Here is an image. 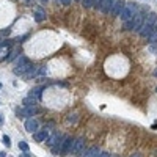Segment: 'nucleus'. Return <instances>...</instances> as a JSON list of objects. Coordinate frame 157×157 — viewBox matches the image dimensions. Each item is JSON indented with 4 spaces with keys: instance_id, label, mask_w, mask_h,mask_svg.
Instances as JSON below:
<instances>
[{
    "instance_id": "obj_1",
    "label": "nucleus",
    "mask_w": 157,
    "mask_h": 157,
    "mask_svg": "<svg viewBox=\"0 0 157 157\" xmlns=\"http://www.w3.org/2000/svg\"><path fill=\"white\" fill-rule=\"evenodd\" d=\"M143 22H145V16L143 14H135L134 17L129 22H126V30H134V32H140L142 27H143Z\"/></svg>"
},
{
    "instance_id": "obj_2",
    "label": "nucleus",
    "mask_w": 157,
    "mask_h": 157,
    "mask_svg": "<svg viewBox=\"0 0 157 157\" xmlns=\"http://www.w3.org/2000/svg\"><path fill=\"white\" fill-rule=\"evenodd\" d=\"M135 14H137V6L134 3H126L123 6V11H121V16H119V17H121L124 22H129Z\"/></svg>"
},
{
    "instance_id": "obj_3",
    "label": "nucleus",
    "mask_w": 157,
    "mask_h": 157,
    "mask_svg": "<svg viewBox=\"0 0 157 157\" xmlns=\"http://www.w3.org/2000/svg\"><path fill=\"white\" fill-rule=\"evenodd\" d=\"M72 143H74V138L66 135L61 138L60 142V155H66L68 152H71V148H72Z\"/></svg>"
},
{
    "instance_id": "obj_4",
    "label": "nucleus",
    "mask_w": 157,
    "mask_h": 157,
    "mask_svg": "<svg viewBox=\"0 0 157 157\" xmlns=\"http://www.w3.org/2000/svg\"><path fill=\"white\" fill-rule=\"evenodd\" d=\"M84 146H85V138L80 137V138H77V140H74L72 148H71V152L72 154H80L82 151H84Z\"/></svg>"
},
{
    "instance_id": "obj_5",
    "label": "nucleus",
    "mask_w": 157,
    "mask_h": 157,
    "mask_svg": "<svg viewBox=\"0 0 157 157\" xmlns=\"http://www.w3.org/2000/svg\"><path fill=\"white\" fill-rule=\"evenodd\" d=\"M121 11H123V0H115V3L110 8V16L112 17H116V16H121Z\"/></svg>"
},
{
    "instance_id": "obj_6",
    "label": "nucleus",
    "mask_w": 157,
    "mask_h": 157,
    "mask_svg": "<svg viewBox=\"0 0 157 157\" xmlns=\"http://www.w3.org/2000/svg\"><path fill=\"white\" fill-rule=\"evenodd\" d=\"M25 131H27V132H30V134L38 132V121H36L35 118L27 119V121H25Z\"/></svg>"
},
{
    "instance_id": "obj_7",
    "label": "nucleus",
    "mask_w": 157,
    "mask_h": 157,
    "mask_svg": "<svg viewBox=\"0 0 157 157\" xmlns=\"http://www.w3.org/2000/svg\"><path fill=\"white\" fill-rule=\"evenodd\" d=\"M113 3H115V0H101V3H99V6H97V10H99L101 13H108Z\"/></svg>"
},
{
    "instance_id": "obj_8",
    "label": "nucleus",
    "mask_w": 157,
    "mask_h": 157,
    "mask_svg": "<svg viewBox=\"0 0 157 157\" xmlns=\"http://www.w3.org/2000/svg\"><path fill=\"white\" fill-rule=\"evenodd\" d=\"M33 138H35V142H46L49 138V134H47V129H43V131H38V132H35L33 134Z\"/></svg>"
},
{
    "instance_id": "obj_9",
    "label": "nucleus",
    "mask_w": 157,
    "mask_h": 157,
    "mask_svg": "<svg viewBox=\"0 0 157 157\" xmlns=\"http://www.w3.org/2000/svg\"><path fill=\"white\" fill-rule=\"evenodd\" d=\"M32 68H33V66L30 64V61H29V63H24V64H19V66H16V68H14V74H16V76H21V74L29 72Z\"/></svg>"
},
{
    "instance_id": "obj_10",
    "label": "nucleus",
    "mask_w": 157,
    "mask_h": 157,
    "mask_svg": "<svg viewBox=\"0 0 157 157\" xmlns=\"http://www.w3.org/2000/svg\"><path fill=\"white\" fill-rule=\"evenodd\" d=\"M36 112H38V108H36L35 105H25V107L21 110V115H22V116H33Z\"/></svg>"
},
{
    "instance_id": "obj_11",
    "label": "nucleus",
    "mask_w": 157,
    "mask_h": 157,
    "mask_svg": "<svg viewBox=\"0 0 157 157\" xmlns=\"http://www.w3.org/2000/svg\"><path fill=\"white\" fill-rule=\"evenodd\" d=\"M33 14H35V21H36V22H43V21H44V17H46L44 10H43L41 6H35Z\"/></svg>"
},
{
    "instance_id": "obj_12",
    "label": "nucleus",
    "mask_w": 157,
    "mask_h": 157,
    "mask_svg": "<svg viewBox=\"0 0 157 157\" xmlns=\"http://www.w3.org/2000/svg\"><path fill=\"white\" fill-rule=\"evenodd\" d=\"M145 24L154 27V25L157 24V14H155V13H149V14L145 17Z\"/></svg>"
},
{
    "instance_id": "obj_13",
    "label": "nucleus",
    "mask_w": 157,
    "mask_h": 157,
    "mask_svg": "<svg viewBox=\"0 0 157 157\" xmlns=\"http://www.w3.org/2000/svg\"><path fill=\"white\" fill-rule=\"evenodd\" d=\"M97 154H99V148L97 146H91L84 152L82 157H97Z\"/></svg>"
},
{
    "instance_id": "obj_14",
    "label": "nucleus",
    "mask_w": 157,
    "mask_h": 157,
    "mask_svg": "<svg viewBox=\"0 0 157 157\" xmlns=\"http://www.w3.org/2000/svg\"><path fill=\"white\" fill-rule=\"evenodd\" d=\"M41 94H43V87H36V88H33L32 91H30V97H33L35 101H39L41 99Z\"/></svg>"
},
{
    "instance_id": "obj_15",
    "label": "nucleus",
    "mask_w": 157,
    "mask_h": 157,
    "mask_svg": "<svg viewBox=\"0 0 157 157\" xmlns=\"http://www.w3.org/2000/svg\"><path fill=\"white\" fill-rule=\"evenodd\" d=\"M61 138H63V137H61V135H60L58 132H57V134H53L52 137H49V138H47V145H49V146L52 148L53 145H57V143H58V142L61 140Z\"/></svg>"
},
{
    "instance_id": "obj_16",
    "label": "nucleus",
    "mask_w": 157,
    "mask_h": 157,
    "mask_svg": "<svg viewBox=\"0 0 157 157\" xmlns=\"http://www.w3.org/2000/svg\"><path fill=\"white\" fill-rule=\"evenodd\" d=\"M149 43H157V24L154 25L152 33L149 35Z\"/></svg>"
},
{
    "instance_id": "obj_17",
    "label": "nucleus",
    "mask_w": 157,
    "mask_h": 157,
    "mask_svg": "<svg viewBox=\"0 0 157 157\" xmlns=\"http://www.w3.org/2000/svg\"><path fill=\"white\" fill-rule=\"evenodd\" d=\"M82 5L85 8H91V6H94V0H82Z\"/></svg>"
},
{
    "instance_id": "obj_18",
    "label": "nucleus",
    "mask_w": 157,
    "mask_h": 157,
    "mask_svg": "<svg viewBox=\"0 0 157 157\" xmlns=\"http://www.w3.org/2000/svg\"><path fill=\"white\" fill-rule=\"evenodd\" d=\"M17 53H19V50H17V49L11 50V53H10V55H6V60H8V61H11V60H14V57H16Z\"/></svg>"
},
{
    "instance_id": "obj_19",
    "label": "nucleus",
    "mask_w": 157,
    "mask_h": 157,
    "mask_svg": "<svg viewBox=\"0 0 157 157\" xmlns=\"http://www.w3.org/2000/svg\"><path fill=\"white\" fill-rule=\"evenodd\" d=\"M19 149H21V151H29V145H27L24 140L19 142Z\"/></svg>"
},
{
    "instance_id": "obj_20",
    "label": "nucleus",
    "mask_w": 157,
    "mask_h": 157,
    "mask_svg": "<svg viewBox=\"0 0 157 157\" xmlns=\"http://www.w3.org/2000/svg\"><path fill=\"white\" fill-rule=\"evenodd\" d=\"M3 143H5L6 146H10V145H11V138L8 137V135H3Z\"/></svg>"
},
{
    "instance_id": "obj_21",
    "label": "nucleus",
    "mask_w": 157,
    "mask_h": 157,
    "mask_svg": "<svg viewBox=\"0 0 157 157\" xmlns=\"http://www.w3.org/2000/svg\"><path fill=\"white\" fill-rule=\"evenodd\" d=\"M97 157H110V154L104 151V152H99V154H97Z\"/></svg>"
},
{
    "instance_id": "obj_22",
    "label": "nucleus",
    "mask_w": 157,
    "mask_h": 157,
    "mask_svg": "<svg viewBox=\"0 0 157 157\" xmlns=\"http://www.w3.org/2000/svg\"><path fill=\"white\" fill-rule=\"evenodd\" d=\"M60 3H63V5H71L72 0H60Z\"/></svg>"
},
{
    "instance_id": "obj_23",
    "label": "nucleus",
    "mask_w": 157,
    "mask_h": 157,
    "mask_svg": "<svg viewBox=\"0 0 157 157\" xmlns=\"http://www.w3.org/2000/svg\"><path fill=\"white\" fill-rule=\"evenodd\" d=\"M0 157H6V154H5L3 151H0Z\"/></svg>"
},
{
    "instance_id": "obj_24",
    "label": "nucleus",
    "mask_w": 157,
    "mask_h": 157,
    "mask_svg": "<svg viewBox=\"0 0 157 157\" xmlns=\"http://www.w3.org/2000/svg\"><path fill=\"white\" fill-rule=\"evenodd\" d=\"M3 124V118H2V115H0V126Z\"/></svg>"
},
{
    "instance_id": "obj_25",
    "label": "nucleus",
    "mask_w": 157,
    "mask_h": 157,
    "mask_svg": "<svg viewBox=\"0 0 157 157\" xmlns=\"http://www.w3.org/2000/svg\"><path fill=\"white\" fill-rule=\"evenodd\" d=\"M131 157H142V155H140V154H132Z\"/></svg>"
},
{
    "instance_id": "obj_26",
    "label": "nucleus",
    "mask_w": 157,
    "mask_h": 157,
    "mask_svg": "<svg viewBox=\"0 0 157 157\" xmlns=\"http://www.w3.org/2000/svg\"><path fill=\"white\" fill-rule=\"evenodd\" d=\"M21 157H30V155H27V154H21Z\"/></svg>"
},
{
    "instance_id": "obj_27",
    "label": "nucleus",
    "mask_w": 157,
    "mask_h": 157,
    "mask_svg": "<svg viewBox=\"0 0 157 157\" xmlns=\"http://www.w3.org/2000/svg\"><path fill=\"white\" fill-rule=\"evenodd\" d=\"M154 76H155V77H157V69H155V71H154Z\"/></svg>"
},
{
    "instance_id": "obj_28",
    "label": "nucleus",
    "mask_w": 157,
    "mask_h": 157,
    "mask_svg": "<svg viewBox=\"0 0 157 157\" xmlns=\"http://www.w3.org/2000/svg\"><path fill=\"white\" fill-rule=\"evenodd\" d=\"M43 2H47V0H43Z\"/></svg>"
},
{
    "instance_id": "obj_29",
    "label": "nucleus",
    "mask_w": 157,
    "mask_h": 157,
    "mask_svg": "<svg viewBox=\"0 0 157 157\" xmlns=\"http://www.w3.org/2000/svg\"><path fill=\"white\" fill-rule=\"evenodd\" d=\"M0 88H2V84H0Z\"/></svg>"
},
{
    "instance_id": "obj_30",
    "label": "nucleus",
    "mask_w": 157,
    "mask_h": 157,
    "mask_svg": "<svg viewBox=\"0 0 157 157\" xmlns=\"http://www.w3.org/2000/svg\"><path fill=\"white\" fill-rule=\"evenodd\" d=\"M77 2H82V0H77Z\"/></svg>"
},
{
    "instance_id": "obj_31",
    "label": "nucleus",
    "mask_w": 157,
    "mask_h": 157,
    "mask_svg": "<svg viewBox=\"0 0 157 157\" xmlns=\"http://www.w3.org/2000/svg\"><path fill=\"white\" fill-rule=\"evenodd\" d=\"M155 91H157V87H155Z\"/></svg>"
}]
</instances>
